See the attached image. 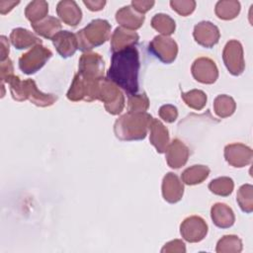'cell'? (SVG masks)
<instances>
[{
  "label": "cell",
  "mask_w": 253,
  "mask_h": 253,
  "mask_svg": "<svg viewBox=\"0 0 253 253\" xmlns=\"http://www.w3.org/2000/svg\"><path fill=\"white\" fill-rule=\"evenodd\" d=\"M154 4H155L154 1H138V0L131 1L132 8L140 14H144L147 11H149Z\"/></svg>",
  "instance_id": "f35d334b"
},
{
  "label": "cell",
  "mask_w": 253,
  "mask_h": 253,
  "mask_svg": "<svg viewBox=\"0 0 253 253\" xmlns=\"http://www.w3.org/2000/svg\"><path fill=\"white\" fill-rule=\"evenodd\" d=\"M210 174V168L205 165H193L181 175L182 181L187 185H197L205 181Z\"/></svg>",
  "instance_id": "d4e9b609"
},
{
  "label": "cell",
  "mask_w": 253,
  "mask_h": 253,
  "mask_svg": "<svg viewBox=\"0 0 253 253\" xmlns=\"http://www.w3.org/2000/svg\"><path fill=\"white\" fill-rule=\"evenodd\" d=\"M173 251L174 252H185L186 248H185L184 242L179 239L172 240V241L166 243L165 246L161 250V252H173Z\"/></svg>",
  "instance_id": "74e56055"
},
{
  "label": "cell",
  "mask_w": 253,
  "mask_h": 253,
  "mask_svg": "<svg viewBox=\"0 0 253 253\" xmlns=\"http://www.w3.org/2000/svg\"><path fill=\"white\" fill-rule=\"evenodd\" d=\"M148 50L164 63H171L178 53L176 42L167 36H156L149 42Z\"/></svg>",
  "instance_id": "9c48e42d"
},
{
  "label": "cell",
  "mask_w": 253,
  "mask_h": 253,
  "mask_svg": "<svg viewBox=\"0 0 253 253\" xmlns=\"http://www.w3.org/2000/svg\"><path fill=\"white\" fill-rule=\"evenodd\" d=\"M139 68L138 50L135 46H129L113 52L107 78L131 96L138 91Z\"/></svg>",
  "instance_id": "6da1fadb"
},
{
  "label": "cell",
  "mask_w": 253,
  "mask_h": 253,
  "mask_svg": "<svg viewBox=\"0 0 253 253\" xmlns=\"http://www.w3.org/2000/svg\"><path fill=\"white\" fill-rule=\"evenodd\" d=\"M180 233L188 242H199L207 235L208 224L201 216L192 215L183 220L180 225Z\"/></svg>",
  "instance_id": "8fae6325"
},
{
  "label": "cell",
  "mask_w": 253,
  "mask_h": 253,
  "mask_svg": "<svg viewBox=\"0 0 253 253\" xmlns=\"http://www.w3.org/2000/svg\"><path fill=\"white\" fill-rule=\"evenodd\" d=\"M14 67H13V63L11 61V59L7 58L4 61H1L0 64V79L1 82H5V80L14 74Z\"/></svg>",
  "instance_id": "8d00e7d4"
},
{
  "label": "cell",
  "mask_w": 253,
  "mask_h": 253,
  "mask_svg": "<svg viewBox=\"0 0 253 253\" xmlns=\"http://www.w3.org/2000/svg\"><path fill=\"white\" fill-rule=\"evenodd\" d=\"M181 97L186 105L194 110H202L207 104V95L204 91L193 89L189 92H182Z\"/></svg>",
  "instance_id": "4dcf8cb0"
},
{
  "label": "cell",
  "mask_w": 253,
  "mask_h": 253,
  "mask_svg": "<svg viewBox=\"0 0 253 253\" xmlns=\"http://www.w3.org/2000/svg\"><path fill=\"white\" fill-rule=\"evenodd\" d=\"M151 27L162 34V36L168 37L174 33L176 25L175 21L169 15L159 13L154 15L151 19Z\"/></svg>",
  "instance_id": "f1b7e54d"
},
{
  "label": "cell",
  "mask_w": 253,
  "mask_h": 253,
  "mask_svg": "<svg viewBox=\"0 0 253 253\" xmlns=\"http://www.w3.org/2000/svg\"><path fill=\"white\" fill-rule=\"evenodd\" d=\"M211 216L212 222L220 228H228L232 226L235 221L233 211L222 203H216L211 207Z\"/></svg>",
  "instance_id": "603a6c76"
},
{
  "label": "cell",
  "mask_w": 253,
  "mask_h": 253,
  "mask_svg": "<svg viewBox=\"0 0 253 253\" xmlns=\"http://www.w3.org/2000/svg\"><path fill=\"white\" fill-rule=\"evenodd\" d=\"M111 36V25L107 20L96 19L91 21L84 29L76 34L78 48L89 51L92 48L105 43Z\"/></svg>",
  "instance_id": "277c9868"
},
{
  "label": "cell",
  "mask_w": 253,
  "mask_h": 253,
  "mask_svg": "<svg viewBox=\"0 0 253 253\" xmlns=\"http://www.w3.org/2000/svg\"><path fill=\"white\" fill-rule=\"evenodd\" d=\"M183 194L184 185L179 177L172 172L167 173L162 181V196L164 200L170 204H175L182 199Z\"/></svg>",
  "instance_id": "2e32d148"
},
{
  "label": "cell",
  "mask_w": 253,
  "mask_h": 253,
  "mask_svg": "<svg viewBox=\"0 0 253 253\" xmlns=\"http://www.w3.org/2000/svg\"><path fill=\"white\" fill-rule=\"evenodd\" d=\"M236 202L238 203L240 209L246 212L250 213L253 211V187L250 184L242 185L236 195Z\"/></svg>",
  "instance_id": "f546056e"
},
{
  "label": "cell",
  "mask_w": 253,
  "mask_h": 253,
  "mask_svg": "<svg viewBox=\"0 0 253 253\" xmlns=\"http://www.w3.org/2000/svg\"><path fill=\"white\" fill-rule=\"evenodd\" d=\"M242 250L241 239L236 235H225L218 240L216 252H240Z\"/></svg>",
  "instance_id": "d6a6232c"
},
{
  "label": "cell",
  "mask_w": 253,
  "mask_h": 253,
  "mask_svg": "<svg viewBox=\"0 0 253 253\" xmlns=\"http://www.w3.org/2000/svg\"><path fill=\"white\" fill-rule=\"evenodd\" d=\"M138 40L139 36L135 32L118 27L111 37V50L116 52L129 46H135Z\"/></svg>",
  "instance_id": "ffe728a7"
},
{
  "label": "cell",
  "mask_w": 253,
  "mask_h": 253,
  "mask_svg": "<svg viewBox=\"0 0 253 253\" xmlns=\"http://www.w3.org/2000/svg\"><path fill=\"white\" fill-rule=\"evenodd\" d=\"M215 15L221 20H232L240 12V3L235 0H222L215 4Z\"/></svg>",
  "instance_id": "484cf974"
},
{
  "label": "cell",
  "mask_w": 253,
  "mask_h": 253,
  "mask_svg": "<svg viewBox=\"0 0 253 253\" xmlns=\"http://www.w3.org/2000/svg\"><path fill=\"white\" fill-rule=\"evenodd\" d=\"M10 41L12 44L18 49H24L31 46L42 44V40L34 33L24 28L13 29L10 34Z\"/></svg>",
  "instance_id": "7402d4cb"
},
{
  "label": "cell",
  "mask_w": 253,
  "mask_h": 253,
  "mask_svg": "<svg viewBox=\"0 0 253 253\" xmlns=\"http://www.w3.org/2000/svg\"><path fill=\"white\" fill-rule=\"evenodd\" d=\"M31 25L38 35L48 40H52V38L61 31L60 21L53 16H47L44 19Z\"/></svg>",
  "instance_id": "cb8c5ba5"
},
{
  "label": "cell",
  "mask_w": 253,
  "mask_h": 253,
  "mask_svg": "<svg viewBox=\"0 0 253 253\" xmlns=\"http://www.w3.org/2000/svg\"><path fill=\"white\" fill-rule=\"evenodd\" d=\"M193 36L199 44L211 48L218 42L220 33L218 28L212 23L202 21L195 26Z\"/></svg>",
  "instance_id": "5bb4252c"
},
{
  "label": "cell",
  "mask_w": 253,
  "mask_h": 253,
  "mask_svg": "<svg viewBox=\"0 0 253 253\" xmlns=\"http://www.w3.org/2000/svg\"><path fill=\"white\" fill-rule=\"evenodd\" d=\"M56 13L64 24L71 27H76L82 19V12L73 0L59 1L56 5Z\"/></svg>",
  "instance_id": "ac0fdd59"
},
{
  "label": "cell",
  "mask_w": 253,
  "mask_h": 253,
  "mask_svg": "<svg viewBox=\"0 0 253 253\" xmlns=\"http://www.w3.org/2000/svg\"><path fill=\"white\" fill-rule=\"evenodd\" d=\"M148 107H149V100L144 93L128 96V100H127L128 112H146Z\"/></svg>",
  "instance_id": "836d02e7"
},
{
  "label": "cell",
  "mask_w": 253,
  "mask_h": 253,
  "mask_svg": "<svg viewBox=\"0 0 253 253\" xmlns=\"http://www.w3.org/2000/svg\"><path fill=\"white\" fill-rule=\"evenodd\" d=\"M236 108L235 101L227 95H218L213 101V111L221 119L231 116Z\"/></svg>",
  "instance_id": "83f0119b"
},
{
  "label": "cell",
  "mask_w": 253,
  "mask_h": 253,
  "mask_svg": "<svg viewBox=\"0 0 253 253\" xmlns=\"http://www.w3.org/2000/svg\"><path fill=\"white\" fill-rule=\"evenodd\" d=\"M52 56V52L47 47L38 44L19 58V68L25 74H34L39 71L45 62Z\"/></svg>",
  "instance_id": "52a82bcc"
},
{
  "label": "cell",
  "mask_w": 253,
  "mask_h": 253,
  "mask_svg": "<svg viewBox=\"0 0 253 253\" xmlns=\"http://www.w3.org/2000/svg\"><path fill=\"white\" fill-rule=\"evenodd\" d=\"M159 117L166 123H173L178 117V110L173 105H163L159 109Z\"/></svg>",
  "instance_id": "d590c367"
},
{
  "label": "cell",
  "mask_w": 253,
  "mask_h": 253,
  "mask_svg": "<svg viewBox=\"0 0 253 253\" xmlns=\"http://www.w3.org/2000/svg\"><path fill=\"white\" fill-rule=\"evenodd\" d=\"M252 149L243 143H231L224 147L225 160L233 167H244L251 163Z\"/></svg>",
  "instance_id": "4fadbf2b"
},
{
  "label": "cell",
  "mask_w": 253,
  "mask_h": 253,
  "mask_svg": "<svg viewBox=\"0 0 253 253\" xmlns=\"http://www.w3.org/2000/svg\"><path fill=\"white\" fill-rule=\"evenodd\" d=\"M48 13V4L46 1L38 0L30 2L25 9V16L31 22V24L37 23L45 17Z\"/></svg>",
  "instance_id": "4316f807"
},
{
  "label": "cell",
  "mask_w": 253,
  "mask_h": 253,
  "mask_svg": "<svg viewBox=\"0 0 253 253\" xmlns=\"http://www.w3.org/2000/svg\"><path fill=\"white\" fill-rule=\"evenodd\" d=\"M83 3L90 11H100L106 5V1H102V0H98V1H91V0L86 1V0H84Z\"/></svg>",
  "instance_id": "60d3db41"
},
{
  "label": "cell",
  "mask_w": 253,
  "mask_h": 253,
  "mask_svg": "<svg viewBox=\"0 0 253 253\" xmlns=\"http://www.w3.org/2000/svg\"><path fill=\"white\" fill-rule=\"evenodd\" d=\"M19 3V1H0V13L2 15L7 14Z\"/></svg>",
  "instance_id": "b9f144b4"
},
{
  "label": "cell",
  "mask_w": 253,
  "mask_h": 253,
  "mask_svg": "<svg viewBox=\"0 0 253 253\" xmlns=\"http://www.w3.org/2000/svg\"><path fill=\"white\" fill-rule=\"evenodd\" d=\"M51 41L57 52L64 58L72 56L78 49L76 34L69 31H60L52 38Z\"/></svg>",
  "instance_id": "e0dca14e"
},
{
  "label": "cell",
  "mask_w": 253,
  "mask_h": 253,
  "mask_svg": "<svg viewBox=\"0 0 253 253\" xmlns=\"http://www.w3.org/2000/svg\"><path fill=\"white\" fill-rule=\"evenodd\" d=\"M152 116L146 112H127L114 125V132L121 140H140L145 138Z\"/></svg>",
  "instance_id": "7a4b0ae2"
},
{
  "label": "cell",
  "mask_w": 253,
  "mask_h": 253,
  "mask_svg": "<svg viewBox=\"0 0 253 253\" xmlns=\"http://www.w3.org/2000/svg\"><path fill=\"white\" fill-rule=\"evenodd\" d=\"M0 42H1V49H0V59L1 61H4L8 58L9 54V42L5 36L0 37Z\"/></svg>",
  "instance_id": "ab89813d"
},
{
  "label": "cell",
  "mask_w": 253,
  "mask_h": 253,
  "mask_svg": "<svg viewBox=\"0 0 253 253\" xmlns=\"http://www.w3.org/2000/svg\"><path fill=\"white\" fill-rule=\"evenodd\" d=\"M165 153L167 164L171 168L178 169L187 163L190 151L183 141L175 138L168 144Z\"/></svg>",
  "instance_id": "9a60e30c"
},
{
  "label": "cell",
  "mask_w": 253,
  "mask_h": 253,
  "mask_svg": "<svg viewBox=\"0 0 253 253\" xmlns=\"http://www.w3.org/2000/svg\"><path fill=\"white\" fill-rule=\"evenodd\" d=\"M233 188V180L229 177H218L211 181L209 184V189L211 193L222 197L229 196L232 193Z\"/></svg>",
  "instance_id": "1f68e13d"
},
{
  "label": "cell",
  "mask_w": 253,
  "mask_h": 253,
  "mask_svg": "<svg viewBox=\"0 0 253 253\" xmlns=\"http://www.w3.org/2000/svg\"><path fill=\"white\" fill-rule=\"evenodd\" d=\"M100 80H94L84 77L77 72L73 78L66 97L72 102L87 101L92 102L98 99Z\"/></svg>",
  "instance_id": "5b68a950"
},
{
  "label": "cell",
  "mask_w": 253,
  "mask_h": 253,
  "mask_svg": "<svg viewBox=\"0 0 253 253\" xmlns=\"http://www.w3.org/2000/svg\"><path fill=\"white\" fill-rule=\"evenodd\" d=\"M97 100L104 103L106 111L111 115H119L125 108V97L122 91L108 78L100 80Z\"/></svg>",
  "instance_id": "8992f818"
},
{
  "label": "cell",
  "mask_w": 253,
  "mask_h": 253,
  "mask_svg": "<svg viewBox=\"0 0 253 253\" xmlns=\"http://www.w3.org/2000/svg\"><path fill=\"white\" fill-rule=\"evenodd\" d=\"M144 15L135 11L131 5L125 6L117 11L116 21L126 30L134 31L139 29L144 22Z\"/></svg>",
  "instance_id": "d6986e66"
},
{
  "label": "cell",
  "mask_w": 253,
  "mask_h": 253,
  "mask_svg": "<svg viewBox=\"0 0 253 253\" xmlns=\"http://www.w3.org/2000/svg\"><path fill=\"white\" fill-rule=\"evenodd\" d=\"M78 69V72L84 77L101 80L104 78L105 62L99 53L87 51L80 56Z\"/></svg>",
  "instance_id": "30bf717a"
},
{
  "label": "cell",
  "mask_w": 253,
  "mask_h": 253,
  "mask_svg": "<svg viewBox=\"0 0 253 253\" xmlns=\"http://www.w3.org/2000/svg\"><path fill=\"white\" fill-rule=\"evenodd\" d=\"M170 6L179 15L186 17L193 13V11L196 8V2L193 0H172L170 1Z\"/></svg>",
  "instance_id": "e575fe53"
},
{
  "label": "cell",
  "mask_w": 253,
  "mask_h": 253,
  "mask_svg": "<svg viewBox=\"0 0 253 253\" xmlns=\"http://www.w3.org/2000/svg\"><path fill=\"white\" fill-rule=\"evenodd\" d=\"M150 143L156 148L157 152L164 153L169 144V132L167 127L157 119H152L149 128Z\"/></svg>",
  "instance_id": "44dd1931"
},
{
  "label": "cell",
  "mask_w": 253,
  "mask_h": 253,
  "mask_svg": "<svg viewBox=\"0 0 253 253\" xmlns=\"http://www.w3.org/2000/svg\"><path fill=\"white\" fill-rule=\"evenodd\" d=\"M222 59L227 70L232 75H240L245 68L243 56V48L241 43L236 40H231L226 42L223 51Z\"/></svg>",
  "instance_id": "ba28073f"
},
{
  "label": "cell",
  "mask_w": 253,
  "mask_h": 253,
  "mask_svg": "<svg viewBox=\"0 0 253 253\" xmlns=\"http://www.w3.org/2000/svg\"><path fill=\"white\" fill-rule=\"evenodd\" d=\"M193 77L203 84H212L218 77V70L213 60L209 57L197 58L191 67Z\"/></svg>",
  "instance_id": "7c38bea8"
},
{
  "label": "cell",
  "mask_w": 253,
  "mask_h": 253,
  "mask_svg": "<svg viewBox=\"0 0 253 253\" xmlns=\"http://www.w3.org/2000/svg\"><path fill=\"white\" fill-rule=\"evenodd\" d=\"M5 82L8 83L11 95L16 101L23 102L29 100L38 107H48L53 105L57 100V96L54 94H46L40 91L33 79L21 80L19 76L13 74Z\"/></svg>",
  "instance_id": "3957f363"
}]
</instances>
